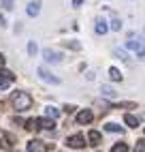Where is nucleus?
<instances>
[{"instance_id":"nucleus-15","label":"nucleus","mask_w":145,"mask_h":152,"mask_svg":"<svg viewBox=\"0 0 145 152\" xmlns=\"http://www.w3.org/2000/svg\"><path fill=\"white\" fill-rule=\"evenodd\" d=\"M111 152H128V146L126 144H115L111 148Z\"/></svg>"},{"instance_id":"nucleus-3","label":"nucleus","mask_w":145,"mask_h":152,"mask_svg":"<svg viewBox=\"0 0 145 152\" xmlns=\"http://www.w3.org/2000/svg\"><path fill=\"white\" fill-rule=\"evenodd\" d=\"M28 152H47V144L38 139H30L28 141Z\"/></svg>"},{"instance_id":"nucleus-19","label":"nucleus","mask_w":145,"mask_h":152,"mask_svg":"<svg viewBox=\"0 0 145 152\" xmlns=\"http://www.w3.org/2000/svg\"><path fill=\"white\" fill-rule=\"evenodd\" d=\"M102 92H105L107 96H113L115 92H113V88H109V86H102Z\"/></svg>"},{"instance_id":"nucleus-25","label":"nucleus","mask_w":145,"mask_h":152,"mask_svg":"<svg viewBox=\"0 0 145 152\" xmlns=\"http://www.w3.org/2000/svg\"><path fill=\"white\" fill-rule=\"evenodd\" d=\"M2 64H4V56H2V54H0V66H2Z\"/></svg>"},{"instance_id":"nucleus-5","label":"nucleus","mask_w":145,"mask_h":152,"mask_svg":"<svg viewBox=\"0 0 145 152\" xmlns=\"http://www.w3.org/2000/svg\"><path fill=\"white\" fill-rule=\"evenodd\" d=\"M43 56H45V60H47V62H60V60H62V54H58V52H51V49H45V52H43Z\"/></svg>"},{"instance_id":"nucleus-6","label":"nucleus","mask_w":145,"mask_h":152,"mask_svg":"<svg viewBox=\"0 0 145 152\" xmlns=\"http://www.w3.org/2000/svg\"><path fill=\"white\" fill-rule=\"evenodd\" d=\"M38 11H41V2H38V0H34V2L28 4V15H30V17H36Z\"/></svg>"},{"instance_id":"nucleus-10","label":"nucleus","mask_w":145,"mask_h":152,"mask_svg":"<svg viewBox=\"0 0 145 152\" xmlns=\"http://www.w3.org/2000/svg\"><path fill=\"white\" fill-rule=\"evenodd\" d=\"M54 118L51 120H38V129H54Z\"/></svg>"},{"instance_id":"nucleus-17","label":"nucleus","mask_w":145,"mask_h":152,"mask_svg":"<svg viewBox=\"0 0 145 152\" xmlns=\"http://www.w3.org/2000/svg\"><path fill=\"white\" fill-rule=\"evenodd\" d=\"M105 129H107V131H109V133H120V131H122V129H120V126H117V124H113V122H109V124H107V126H105Z\"/></svg>"},{"instance_id":"nucleus-12","label":"nucleus","mask_w":145,"mask_h":152,"mask_svg":"<svg viewBox=\"0 0 145 152\" xmlns=\"http://www.w3.org/2000/svg\"><path fill=\"white\" fill-rule=\"evenodd\" d=\"M124 122H126L128 126H139V120L134 118V116H130V114H128V116H124Z\"/></svg>"},{"instance_id":"nucleus-7","label":"nucleus","mask_w":145,"mask_h":152,"mask_svg":"<svg viewBox=\"0 0 145 152\" xmlns=\"http://www.w3.org/2000/svg\"><path fill=\"white\" fill-rule=\"evenodd\" d=\"M88 141L92 146H98L100 144V133H98V131H90V133H88Z\"/></svg>"},{"instance_id":"nucleus-16","label":"nucleus","mask_w":145,"mask_h":152,"mask_svg":"<svg viewBox=\"0 0 145 152\" xmlns=\"http://www.w3.org/2000/svg\"><path fill=\"white\" fill-rule=\"evenodd\" d=\"M45 111H47V116H49V118H58V116H60V111H58L56 107H47Z\"/></svg>"},{"instance_id":"nucleus-1","label":"nucleus","mask_w":145,"mask_h":152,"mask_svg":"<svg viewBox=\"0 0 145 152\" xmlns=\"http://www.w3.org/2000/svg\"><path fill=\"white\" fill-rule=\"evenodd\" d=\"M13 105H15L17 111H26V109L32 107V99H30L26 92H15L13 94Z\"/></svg>"},{"instance_id":"nucleus-22","label":"nucleus","mask_w":145,"mask_h":152,"mask_svg":"<svg viewBox=\"0 0 145 152\" xmlns=\"http://www.w3.org/2000/svg\"><path fill=\"white\" fill-rule=\"evenodd\" d=\"M143 144H145V141L139 139V141H137V148H134V150H137V152H143Z\"/></svg>"},{"instance_id":"nucleus-11","label":"nucleus","mask_w":145,"mask_h":152,"mask_svg":"<svg viewBox=\"0 0 145 152\" xmlns=\"http://www.w3.org/2000/svg\"><path fill=\"white\" fill-rule=\"evenodd\" d=\"M109 77L113 79V82H120V79H122V73H120L115 66H113V69H109Z\"/></svg>"},{"instance_id":"nucleus-2","label":"nucleus","mask_w":145,"mask_h":152,"mask_svg":"<svg viewBox=\"0 0 145 152\" xmlns=\"http://www.w3.org/2000/svg\"><path fill=\"white\" fill-rule=\"evenodd\" d=\"M66 146L72 150H81V148H86V137L83 135H70L66 139Z\"/></svg>"},{"instance_id":"nucleus-14","label":"nucleus","mask_w":145,"mask_h":152,"mask_svg":"<svg viewBox=\"0 0 145 152\" xmlns=\"http://www.w3.org/2000/svg\"><path fill=\"white\" fill-rule=\"evenodd\" d=\"M0 77H4V79H9V82H13V79H15V75L11 73V71H4V69H0Z\"/></svg>"},{"instance_id":"nucleus-23","label":"nucleus","mask_w":145,"mask_h":152,"mask_svg":"<svg viewBox=\"0 0 145 152\" xmlns=\"http://www.w3.org/2000/svg\"><path fill=\"white\" fill-rule=\"evenodd\" d=\"M2 4L4 9H13V0H2Z\"/></svg>"},{"instance_id":"nucleus-20","label":"nucleus","mask_w":145,"mask_h":152,"mask_svg":"<svg viewBox=\"0 0 145 152\" xmlns=\"http://www.w3.org/2000/svg\"><path fill=\"white\" fill-rule=\"evenodd\" d=\"M111 28H113V30H120V28H122V22H120V19H113V22H111Z\"/></svg>"},{"instance_id":"nucleus-24","label":"nucleus","mask_w":145,"mask_h":152,"mask_svg":"<svg viewBox=\"0 0 145 152\" xmlns=\"http://www.w3.org/2000/svg\"><path fill=\"white\" fill-rule=\"evenodd\" d=\"M72 4H75V7H81V4H83V0H72Z\"/></svg>"},{"instance_id":"nucleus-21","label":"nucleus","mask_w":145,"mask_h":152,"mask_svg":"<svg viewBox=\"0 0 145 152\" xmlns=\"http://www.w3.org/2000/svg\"><path fill=\"white\" fill-rule=\"evenodd\" d=\"M9 88V79H0V90H7Z\"/></svg>"},{"instance_id":"nucleus-18","label":"nucleus","mask_w":145,"mask_h":152,"mask_svg":"<svg viewBox=\"0 0 145 152\" xmlns=\"http://www.w3.org/2000/svg\"><path fill=\"white\" fill-rule=\"evenodd\" d=\"M28 54H30V56L36 54V45H34V43H28Z\"/></svg>"},{"instance_id":"nucleus-8","label":"nucleus","mask_w":145,"mask_h":152,"mask_svg":"<svg viewBox=\"0 0 145 152\" xmlns=\"http://www.w3.org/2000/svg\"><path fill=\"white\" fill-rule=\"evenodd\" d=\"M38 75H41V77H43V79H45V82H51V84H58V82H60V79H58V77H54V75H49V73H47V71H45V69H38Z\"/></svg>"},{"instance_id":"nucleus-4","label":"nucleus","mask_w":145,"mask_h":152,"mask_svg":"<svg viewBox=\"0 0 145 152\" xmlns=\"http://www.w3.org/2000/svg\"><path fill=\"white\" fill-rule=\"evenodd\" d=\"M92 118H94V114H92L90 109H83V111H79V114H77V122L79 124H90Z\"/></svg>"},{"instance_id":"nucleus-9","label":"nucleus","mask_w":145,"mask_h":152,"mask_svg":"<svg viewBox=\"0 0 145 152\" xmlns=\"http://www.w3.org/2000/svg\"><path fill=\"white\" fill-rule=\"evenodd\" d=\"M26 131H38V118H30L26 122Z\"/></svg>"},{"instance_id":"nucleus-13","label":"nucleus","mask_w":145,"mask_h":152,"mask_svg":"<svg viewBox=\"0 0 145 152\" xmlns=\"http://www.w3.org/2000/svg\"><path fill=\"white\" fill-rule=\"evenodd\" d=\"M107 32V24L105 22H96V34H105Z\"/></svg>"}]
</instances>
